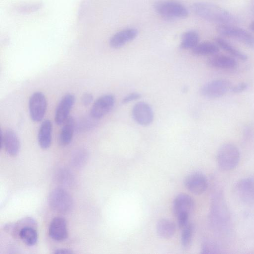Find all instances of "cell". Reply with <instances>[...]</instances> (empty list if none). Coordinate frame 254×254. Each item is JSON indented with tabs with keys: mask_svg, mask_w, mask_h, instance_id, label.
Returning <instances> with one entry per match:
<instances>
[{
	"mask_svg": "<svg viewBox=\"0 0 254 254\" xmlns=\"http://www.w3.org/2000/svg\"><path fill=\"white\" fill-rule=\"evenodd\" d=\"M186 188L191 193L200 194L207 187V181L205 176L201 173L194 172L188 175L185 178Z\"/></svg>",
	"mask_w": 254,
	"mask_h": 254,
	"instance_id": "13",
	"label": "cell"
},
{
	"mask_svg": "<svg viewBox=\"0 0 254 254\" xmlns=\"http://www.w3.org/2000/svg\"><path fill=\"white\" fill-rule=\"evenodd\" d=\"M157 235L163 239L171 238L176 232V225L170 220L167 219H160L156 224Z\"/></svg>",
	"mask_w": 254,
	"mask_h": 254,
	"instance_id": "20",
	"label": "cell"
},
{
	"mask_svg": "<svg viewBox=\"0 0 254 254\" xmlns=\"http://www.w3.org/2000/svg\"><path fill=\"white\" fill-rule=\"evenodd\" d=\"M248 87L247 83L241 82L236 85L232 86L230 90L234 93H239L245 91Z\"/></svg>",
	"mask_w": 254,
	"mask_h": 254,
	"instance_id": "31",
	"label": "cell"
},
{
	"mask_svg": "<svg viewBox=\"0 0 254 254\" xmlns=\"http://www.w3.org/2000/svg\"><path fill=\"white\" fill-rule=\"evenodd\" d=\"M132 117L138 125L147 126L150 125L154 119V113L151 106L147 103L139 102L132 108Z\"/></svg>",
	"mask_w": 254,
	"mask_h": 254,
	"instance_id": "9",
	"label": "cell"
},
{
	"mask_svg": "<svg viewBox=\"0 0 254 254\" xmlns=\"http://www.w3.org/2000/svg\"><path fill=\"white\" fill-rule=\"evenodd\" d=\"M219 249L218 246L211 241H206L201 246V253L214 254L219 253Z\"/></svg>",
	"mask_w": 254,
	"mask_h": 254,
	"instance_id": "28",
	"label": "cell"
},
{
	"mask_svg": "<svg viewBox=\"0 0 254 254\" xmlns=\"http://www.w3.org/2000/svg\"><path fill=\"white\" fill-rule=\"evenodd\" d=\"M52 124L49 120L44 121L41 124L38 134L39 146L44 149L48 148L52 141Z\"/></svg>",
	"mask_w": 254,
	"mask_h": 254,
	"instance_id": "19",
	"label": "cell"
},
{
	"mask_svg": "<svg viewBox=\"0 0 254 254\" xmlns=\"http://www.w3.org/2000/svg\"><path fill=\"white\" fill-rule=\"evenodd\" d=\"M54 254H73V252L70 249H65V248H61L58 249L55 251Z\"/></svg>",
	"mask_w": 254,
	"mask_h": 254,
	"instance_id": "33",
	"label": "cell"
},
{
	"mask_svg": "<svg viewBox=\"0 0 254 254\" xmlns=\"http://www.w3.org/2000/svg\"><path fill=\"white\" fill-rule=\"evenodd\" d=\"M87 153L84 149H79L75 152L71 158L72 164L75 166L82 165L87 160Z\"/></svg>",
	"mask_w": 254,
	"mask_h": 254,
	"instance_id": "27",
	"label": "cell"
},
{
	"mask_svg": "<svg viewBox=\"0 0 254 254\" xmlns=\"http://www.w3.org/2000/svg\"><path fill=\"white\" fill-rule=\"evenodd\" d=\"M97 120L90 115L80 119L75 123V129L78 132H85L92 128L96 125Z\"/></svg>",
	"mask_w": 254,
	"mask_h": 254,
	"instance_id": "26",
	"label": "cell"
},
{
	"mask_svg": "<svg viewBox=\"0 0 254 254\" xmlns=\"http://www.w3.org/2000/svg\"><path fill=\"white\" fill-rule=\"evenodd\" d=\"M235 191L239 198L245 202H254V179L245 178L235 186Z\"/></svg>",
	"mask_w": 254,
	"mask_h": 254,
	"instance_id": "14",
	"label": "cell"
},
{
	"mask_svg": "<svg viewBox=\"0 0 254 254\" xmlns=\"http://www.w3.org/2000/svg\"><path fill=\"white\" fill-rule=\"evenodd\" d=\"M74 103L75 96L72 94H66L62 98L55 114V121L57 125H63L68 119Z\"/></svg>",
	"mask_w": 254,
	"mask_h": 254,
	"instance_id": "11",
	"label": "cell"
},
{
	"mask_svg": "<svg viewBox=\"0 0 254 254\" xmlns=\"http://www.w3.org/2000/svg\"><path fill=\"white\" fill-rule=\"evenodd\" d=\"M67 170H62L58 173V179L62 184H67L70 183L72 177L70 174Z\"/></svg>",
	"mask_w": 254,
	"mask_h": 254,
	"instance_id": "29",
	"label": "cell"
},
{
	"mask_svg": "<svg viewBox=\"0 0 254 254\" xmlns=\"http://www.w3.org/2000/svg\"><path fill=\"white\" fill-rule=\"evenodd\" d=\"M249 28L251 31L254 32V20L251 22L249 25Z\"/></svg>",
	"mask_w": 254,
	"mask_h": 254,
	"instance_id": "34",
	"label": "cell"
},
{
	"mask_svg": "<svg viewBox=\"0 0 254 254\" xmlns=\"http://www.w3.org/2000/svg\"><path fill=\"white\" fill-rule=\"evenodd\" d=\"M219 51L217 44L211 42H204L198 43L191 50L193 55L198 56H212Z\"/></svg>",
	"mask_w": 254,
	"mask_h": 254,
	"instance_id": "21",
	"label": "cell"
},
{
	"mask_svg": "<svg viewBox=\"0 0 254 254\" xmlns=\"http://www.w3.org/2000/svg\"><path fill=\"white\" fill-rule=\"evenodd\" d=\"M240 153L238 148L230 143L222 145L217 154V162L219 168L224 171L234 169L238 164Z\"/></svg>",
	"mask_w": 254,
	"mask_h": 254,
	"instance_id": "3",
	"label": "cell"
},
{
	"mask_svg": "<svg viewBox=\"0 0 254 254\" xmlns=\"http://www.w3.org/2000/svg\"><path fill=\"white\" fill-rule=\"evenodd\" d=\"M153 7L158 14L167 20L184 19L189 15V11L186 7L174 0H158L154 3Z\"/></svg>",
	"mask_w": 254,
	"mask_h": 254,
	"instance_id": "2",
	"label": "cell"
},
{
	"mask_svg": "<svg viewBox=\"0 0 254 254\" xmlns=\"http://www.w3.org/2000/svg\"><path fill=\"white\" fill-rule=\"evenodd\" d=\"M138 35L135 28H127L114 34L110 39L109 45L113 49H119L134 40Z\"/></svg>",
	"mask_w": 254,
	"mask_h": 254,
	"instance_id": "15",
	"label": "cell"
},
{
	"mask_svg": "<svg viewBox=\"0 0 254 254\" xmlns=\"http://www.w3.org/2000/svg\"><path fill=\"white\" fill-rule=\"evenodd\" d=\"M18 237L26 245L34 246L38 240V233L36 227L28 225L23 227L19 231Z\"/></svg>",
	"mask_w": 254,
	"mask_h": 254,
	"instance_id": "22",
	"label": "cell"
},
{
	"mask_svg": "<svg viewBox=\"0 0 254 254\" xmlns=\"http://www.w3.org/2000/svg\"><path fill=\"white\" fill-rule=\"evenodd\" d=\"M211 67L220 69H234L238 66L236 60L230 56L222 55H214L207 61Z\"/></svg>",
	"mask_w": 254,
	"mask_h": 254,
	"instance_id": "17",
	"label": "cell"
},
{
	"mask_svg": "<svg viewBox=\"0 0 254 254\" xmlns=\"http://www.w3.org/2000/svg\"><path fill=\"white\" fill-rule=\"evenodd\" d=\"M93 101V96L90 93H84L81 98L82 104L85 106H88Z\"/></svg>",
	"mask_w": 254,
	"mask_h": 254,
	"instance_id": "32",
	"label": "cell"
},
{
	"mask_svg": "<svg viewBox=\"0 0 254 254\" xmlns=\"http://www.w3.org/2000/svg\"><path fill=\"white\" fill-rule=\"evenodd\" d=\"M20 142L16 133L11 129L0 131V148H3L11 156H15L20 150Z\"/></svg>",
	"mask_w": 254,
	"mask_h": 254,
	"instance_id": "12",
	"label": "cell"
},
{
	"mask_svg": "<svg viewBox=\"0 0 254 254\" xmlns=\"http://www.w3.org/2000/svg\"><path fill=\"white\" fill-rule=\"evenodd\" d=\"M63 125L59 137V142L61 145L65 146L72 140L75 130V122L73 117H69Z\"/></svg>",
	"mask_w": 254,
	"mask_h": 254,
	"instance_id": "18",
	"label": "cell"
},
{
	"mask_svg": "<svg viewBox=\"0 0 254 254\" xmlns=\"http://www.w3.org/2000/svg\"><path fill=\"white\" fill-rule=\"evenodd\" d=\"M49 235L53 240L62 241L68 236L66 221L62 217H56L51 221L49 227Z\"/></svg>",
	"mask_w": 254,
	"mask_h": 254,
	"instance_id": "16",
	"label": "cell"
},
{
	"mask_svg": "<svg viewBox=\"0 0 254 254\" xmlns=\"http://www.w3.org/2000/svg\"><path fill=\"white\" fill-rule=\"evenodd\" d=\"M191 8L198 17L219 25H232L237 22L238 20L226 9L210 2H196L192 4Z\"/></svg>",
	"mask_w": 254,
	"mask_h": 254,
	"instance_id": "1",
	"label": "cell"
},
{
	"mask_svg": "<svg viewBox=\"0 0 254 254\" xmlns=\"http://www.w3.org/2000/svg\"><path fill=\"white\" fill-rule=\"evenodd\" d=\"M216 31L222 36L234 39L254 48V35L243 28L232 25H218Z\"/></svg>",
	"mask_w": 254,
	"mask_h": 254,
	"instance_id": "5",
	"label": "cell"
},
{
	"mask_svg": "<svg viewBox=\"0 0 254 254\" xmlns=\"http://www.w3.org/2000/svg\"><path fill=\"white\" fill-rule=\"evenodd\" d=\"M47 107V99L41 92L33 93L29 100V110L31 119L34 122L41 121L46 114Z\"/></svg>",
	"mask_w": 254,
	"mask_h": 254,
	"instance_id": "7",
	"label": "cell"
},
{
	"mask_svg": "<svg viewBox=\"0 0 254 254\" xmlns=\"http://www.w3.org/2000/svg\"><path fill=\"white\" fill-rule=\"evenodd\" d=\"M194 203L189 195L181 193L177 195L173 202V211L177 218L189 216L193 210Z\"/></svg>",
	"mask_w": 254,
	"mask_h": 254,
	"instance_id": "10",
	"label": "cell"
},
{
	"mask_svg": "<svg viewBox=\"0 0 254 254\" xmlns=\"http://www.w3.org/2000/svg\"><path fill=\"white\" fill-rule=\"evenodd\" d=\"M232 87L231 83L226 79L212 80L204 84L200 88L202 96L208 98H217L224 96Z\"/></svg>",
	"mask_w": 254,
	"mask_h": 254,
	"instance_id": "6",
	"label": "cell"
},
{
	"mask_svg": "<svg viewBox=\"0 0 254 254\" xmlns=\"http://www.w3.org/2000/svg\"><path fill=\"white\" fill-rule=\"evenodd\" d=\"M252 0V4L251 10H252V12L254 14V0Z\"/></svg>",
	"mask_w": 254,
	"mask_h": 254,
	"instance_id": "35",
	"label": "cell"
},
{
	"mask_svg": "<svg viewBox=\"0 0 254 254\" xmlns=\"http://www.w3.org/2000/svg\"><path fill=\"white\" fill-rule=\"evenodd\" d=\"M199 35L196 31H187L182 35L180 47L184 50H192L199 43Z\"/></svg>",
	"mask_w": 254,
	"mask_h": 254,
	"instance_id": "24",
	"label": "cell"
},
{
	"mask_svg": "<svg viewBox=\"0 0 254 254\" xmlns=\"http://www.w3.org/2000/svg\"><path fill=\"white\" fill-rule=\"evenodd\" d=\"M215 42L219 47H220L234 57L243 61L247 60L248 56L247 55L237 49L226 40L221 37H217L215 39Z\"/></svg>",
	"mask_w": 254,
	"mask_h": 254,
	"instance_id": "23",
	"label": "cell"
},
{
	"mask_svg": "<svg viewBox=\"0 0 254 254\" xmlns=\"http://www.w3.org/2000/svg\"><path fill=\"white\" fill-rule=\"evenodd\" d=\"M182 229L181 241L184 248H188L191 243L194 227L191 223L189 222Z\"/></svg>",
	"mask_w": 254,
	"mask_h": 254,
	"instance_id": "25",
	"label": "cell"
},
{
	"mask_svg": "<svg viewBox=\"0 0 254 254\" xmlns=\"http://www.w3.org/2000/svg\"><path fill=\"white\" fill-rule=\"evenodd\" d=\"M48 202L52 210L62 214L69 212L73 206V200L71 195L63 188L54 189L49 194Z\"/></svg>",
	"mask_w": 254,
	"mask_h": 254,
	"instance_id": "4",
	"label": "cell"
},
{
	"mask_svg": "<svg viewBox=\"0 0 254 254\" xmlns=\"http://www.w3.org/2000/svg\"><path fill=\"white\" fill-rule=\"evenodd\" d=\"M115 104V98L112 94H107L97 99L93 103L90 111V115L98 120L108 114Z\"/></svg>",
	"mask_w": 254,
	"mask_h": 254,
	"instance_id": "8",
	"label": "cell"
},
{
	"mask_svg": "<svg viewBox=\"0 0 254 254\" xmlns=\"http://www.w3.org/2000/svg\"><path fill=\"white\" fill-rule=\"evenodd\" d=\"M141 95L139 93L132 92L124 97L122 101V103L123 104H126L139 99Z\"/></svg>",
	"mask_w": 254,
	"mask_h": 254,
	"instance_id": "30",
	"label": "cell"
}]
</instances>
